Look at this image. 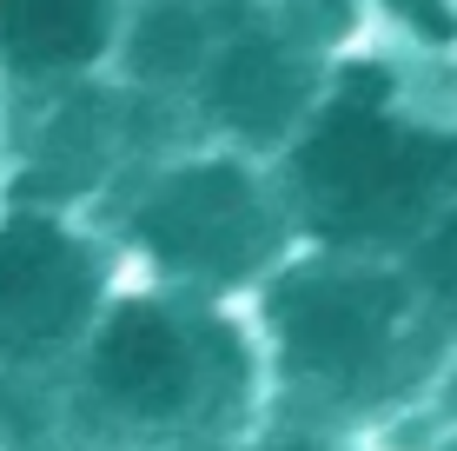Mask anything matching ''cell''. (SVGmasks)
I'll return each mask as SVG.
<instances>
[{
	"mask_svg": "<svg viewBox=\"0 0 457 451\" xmlns=\"http://www.w3.org/2000/svg\"><path fill=\"white\" fill-rule=\"evenodd\" d=\"M120 27V0H34L27 46L46 67H87Z\"/></svg>",
	"mask_w": 457,
	"mask_h": 451,
	"instance_id": "cell-8",
	"label": "cell"
},
{
	"mask_svg": "<svg viewBox=\"0 0 457 451\" xmlns=\"http://www.w3.org/2000/svg\"><path fill=\"white\" fill-rule=\"evenodd\" d=\"M278 193L298 246L404 259L457 199V133L404 120L378 73H352L286 146Z\"/></svg>",
	"mask_w": 457,
	"mask_h": 451,
	"instance_id": "cell-3",
	"label": "cell"
},
{
	"mask_svg": "<svg viewBox=\"0 0 457 451\" xmlns=\"http://www.w3.org/2000/svg\"><path fill=\"white\" fill-rule=\"evenodd\" d=\"M67 365V405L106 451L259 445L272 425V379L245 305L160 286L113 292Z\"/></svg>",
	"mask_w": 457,
	"mask_h": 451,
	"instance_id": "cell-2",
	"label": "cell"
},
{
	"mask_svg": "<svg viewBox=\"0 0 457 451\" xmlns=\"http://www.w3.org/2000/svg\"><path fill=\"white\" fill-rule=\"evenodd\" d=\"M245 319L272 379L265 431H332L371 445L431 412L457 379V338L404 259L298 246L245 299Z\"/></svg>",
	"mask_w": 457,
	"mask_h": 451,
	"instance_id": "cell-1",
	"label": "cell"
},
{
	"mask_svg": "<svg viewBox=\"0 0 457 451\" xmlns=\"http://www.w3.org/2000/svg\"><path fill=\"white\" fill-rule=\"evenodd\" d=\"M391 7V21L398 27H411L418 40H431V46H451L457 40V7L451 0H385Z\"/></svg>",
	"mask_w": 457,
	"mask_h": 451,
	"instance_id": "cell-10",
	"label": "cell"
},
{
	"mask_svg": "<svg viewBox=\"0 0 457 451\" xmlns=\"http://www.w3.org/2000/svg\"><path fill=\"white\" fill-rule=\"evenodd\" d=\"M404 431H424V445L418 451H457V379L437 392V405L431 412H418L411 425H398V431H385V438H404ZM378 445V438H371Z\"/></svg>",
	"mask_w": 457,
	"mask_h": 451,
	"instance_id": "cell-11",
	"label": "cell"
},
{
	"mask_svg": "<svg viewBox=\"0 0 457 451\" xmlns=\"http://www.w3.org/2000/svg\"><path fill=\"white\" fill-rule=\"evenodd\" d=\"M226 27L232 21H219L206 0H153V7H139L133 34H126V60L146 87H199Z\"/></svg>",
	"mask_w": 457,
	"mask_h": 451,
	"instance_id": "cell-7",
	"label": "cell"
},
{
	"mask_svg": "<svg viewBox=\"0 0 457 451\" xmlns=\"http://www.w3.org/2000/svg\"><path fill=\"white\" fill-rule=\"evenodd\" d=\"M404 266H411V279L424 286V299L437 305L445 332L457 338V199H451L445 220H437V226L411 246V253H404Z\"/></svg>",
	"mask_w": 457,
	"mask_h": 451,
	"instance_id": "cell-9",
	"label": "cell"
},
{
	"mask_svg": "<svg viewBox=\"0 0 457 451\" xmlns=\"http://www.w3.org/2000/svg\"><path fill=\"white\" fill-rule=\"evenodd\" d=\"M252 451H378L365 438H332V431H265Z\"/></svg>",
	"mask_w": 457,
	"mask_h": 451,
	"instance_id": "cell-12",
	"label": "cell"
},
{
	"mask_svg": "<svg viewBox=\"0 0 457 451\" xmlns=\"http://www.w3.org/2000/svg\"><path fill=\"white\" fill-rule=\"evenodd\" d=\"M193 93L206 100L212 127L252 153L292 146L298 127L312 120V106L325 100L319 60L286 21H232Z\"/></svg>",
	"mask_w": 457,
	"mask_h": 451,
	"instance_id": "cell-6",
	"label": "cell"
},
{
	"mask_svg": "<svg viewBox=\"0 0 457 451\" xmlns=\"http://www.w3.org/2000/svg\"><path fill=\"white\" fill-rule=\"evenodd\" d=\"M126 246L146 266V286L245 305L298 253V232L278 180L245 153H199L146 180L126 213Z\"/></svg>",
	"mask_w": 457,
	"mask_h": 451,
	"instance_id": "cell-4",
	"label": "cell"
},
{
	"mask_svg": "<svg viewBox=\"0 0 457 451\" xmlns=\"http://www.w3.org/2000/svg\"><path fill=\"white\" fill-rule=\"evenodd\" d=\"M106 253L60 220H21L0 232V365L40 372L87 346L113 299Z\"/></svg>",
	"mask_w": 457,
	"mask_h": 451,
	"instance_id": "cell-5",
	"label": "cell"
}]
</instances>
